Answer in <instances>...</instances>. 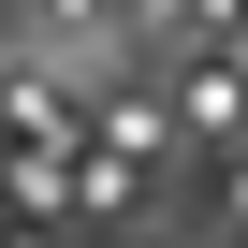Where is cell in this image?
Listing matches in <instances>:
<instances>
[{
	"label": "cell",
	"instance_id": "obj_3",
	"mask_svg": "<svg viewBox=\"0 0 248 248\" xmlns=\"http://www.w3.org/2000/svg\"><path fill=\"white\" fill-rule=\"evenodd\" d=\"M233 15H248V0H233Z\"/></svg>",
	"mask_w": 248,
	"mask_h": 248
},
{
	"label": "cell",
	"instance_id": "obj_1",
	"mask_svg": "<svg viewBox=\"0 0 248 248\" xmlns=\"http://www.w3.org/2000/svg\"><path fill=\"white\" fill-rule=\"evenodd\" d=\"M190 117H204V132H248V59H204L190 73Z\"/></svg>",
	"mask_w": 248,
	"mask_h": 248
},
{
	"label": "cell",
	"instance_id": "obj_2",
	"mask_svg": "<svg viewBox=\"0 0 248 248\" xmlns=\"http://www.w3.org/2000/svg\"><path fill=\"white\" fill-rule=\"evenodd\" d=\"M233 219H248V175H233Z\"/></svg>",
	"mask_w": 248,
	"mask_h": 248
}]
</instances>
